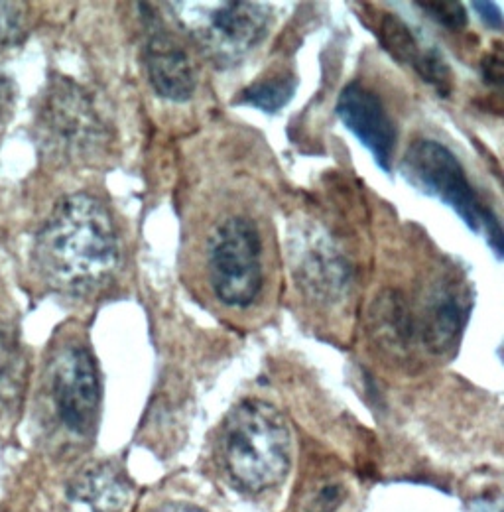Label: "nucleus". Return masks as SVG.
<instances>
[{
  "instance_id": "obj_1",
  "label": "nucleus",
  "mask_w": 504,
  "mask_h": 512,
  "mask_svg": "<svg viewBox=\"0 0 504 512\" xmlns=\"http://www.w3.org/2000/svg\"><path fill=\"white\" fill-rule=\"evenodd\" d=\"M36 262L42 276L62 292L87 294L101 288L121 262L113 215L93 195L65 197L38 235Z\"/></svg>"
},
{
  "instance_id": "obj_2",
  "label": "nucleus",
  "mask_w": 504,
  "mask_h": 512,
  "mask_svg": "<svg viewBox=\"0 0 504 512\" xmlns=\"http://www.w3.org/2000/svg\"><path fill=\"white\" fill-rule=\"evenodd\" d=\"M219 448L231 479L251 493L278 485L290 469V428L284 416L264 400H243L229 412Z\"/></svg>"
},
{
  "instance_id": "obj_3",
  "label": "nucleus",
  "mask_w": 504,
  "mask_h": 512,
  "mask_svg": "<svg viewBox=\"0 0 504 512\" xmlns=\"http://www.w3.org/2000/svg\"><path fill=\"white\" fill-rule=\"evenodd\" d=\"M400 174L416 190L451 207L473 233H483L497 260H503L501 221L479 197L463 164L445 144L432 138L412 142L400 162Z\"/></svg>"
},
{
  "instance_id": "obj_4",
  "label": "nucleus",
  "mask_w": 504,
  "mask_h": 512,
  "mask_svg": "<svg viewBox=\"0 0 504 512\" xmlns=\"http://www.w3.org/2000/svg\"><path fill=\"white\" fill-rule=\"evenodd\" d=\"M178 22L211 64L243 62L270 32V8L260 2H176Z\"/></svg>"
},
{
  "instance_id": "obj_5",
  "label": "nucleus",
  "mask_w": 504,
  "mask_h": 512,
  "mask_svg": "<svg viewBox=\"0 0 504 512\" xmlns=\"http://www.w3.org/2000/svg\"><path fill=\"white\" fill-rule=\"evenodd\" d=\"M207 276L215 298L229 308H251L264 286L262 241L245 215L223 219L207 241Z\"/></svg>"
},
{
  "instance_id": "obj_6",
  "label": "nucleus",
  "mask_w": 504,
  "mask_h": 512,
  "mask_svg": "<svg viewBox=\"0 0 504 512\" xmlns=\"http://www.w3.org/2000/svg\"><path fill=\"white\" fill-rule=\"evenodd\" d=\"M290 268L300 290L317 304H337L351 286V264L335 241L315 225L290 231Z\"/></svg>"
},
{
  "instance_id": "obj_7",
  "label": "nucleus",
  "mask_w": 504,
  "mask_h": 512,
  "mask_svg": "<svg viewBox=\"0 0 504 512\" xmlns=\"http://www.w3.org/2000/svg\"><path fill=\"white\" fill-rule=\"evenodd\" d=\"M38 125L56 154L81 156L103 142V123L89 95L69 79H56L50 85Z\"/></svg>"
},
{
  "instance_id": "obj_8",
  "label": "nucleus",
  "mask_w": 504,
  "mask_h": 512,
  "mask_svg": "<svg viewBox=\"0 0 504 512\" xmlns=\"http://www.w3.org/2000/svg\"><path fill=\"white\" fill-rule=\"evenodd\" d=\"M50 388L63 426L73 434H89L97 422L101 402L93 355L85 347H65L52 363Z\"/></svg>"
},
{
  "instance_id": "obj_9",
  "label": "nucleus",
  "mask_w": 504,
  "mask_h": 512,
  "mask_svg": "<svg viewBox=\"0 0 504 512\" xmlns=\"http://www.w3.org/2000/svg\"><path fill=\"white\" fill-rule=\"evenodd\" d=\"M335 111L345 128L371 152L378 168L390 174L398 130L377 93L353 81L343 87Z\"/></svg>"
},
{
  "instance_id": "obj_10",
  "label": "nucleus",
  "mask_w": 504,
  "mask_h": 512,
  "mask_svg": "<svg viewBox=\"0 0 504 512\" xmlns=\"http://www.w3.org/2000/svg\"><path fill=\"white\" fill-rule=\"evenodd\" d=\"M142 62L156 95L172 103H186L197 89V67L188 50L166 30L154 28L144 44Z\"/></svg>"
},
{
  "instance_id": "obj_11",
  "label": "nucleus",
  "mask_w": 504,
  "mask_h": 512,
  "mask_svg": "<svg viewBox=\"0 0 504 512\" xmlns=\"http://www.w3.org/2000/svg\"><path fill=\"white\" fill-rule=\"evenodd\" d=\"M471 316V296L469 290L457 282L440 284L424 310L422 316V341L424 347L434 353L443 355L455 347L467 321Z\"/></svg>"
},
{
  "instance_id": "obj_12",
  "label": "nucleus",
  "mask_w": 504,
  "mask_h": 512,
  "mask_svg": "<svg viewBox=\"0 0 504 512\" xmlns=\"http://www.w3.org/2000/svg\"><path fill=\"white\" fill-rule=\"evenodd\" d=\"M371 333L390 349H406L414 339L416 325L406 298L396 290L380 292L371 306Z\"/></svg>"
},
{
  "instance_id": "obj_13",
  "label": "nucleus",
  "mask_w": 504,
  "mask_h": 512,
  "mask_svg": "<svg viewBox=\"0 0 504 512\" xmlns=\"http://www.w3.org/2000/svg\"><path fill=\"white\" fill-rule=\"evenodd\" d=\"M296 87L298 77L292 71H276L252 81L239 93L235 103L258 109L266 115H276L292 101Z\"/></svg>"
},
{
  "instance_id": "obj_14",
  "label": "nucleus",
  "mask_w": 504,
  "mask_h": 512,
  "mask_svg": "<svg viewBox=\"0 0 504 512\" xmlns=\"http://www.w3.org/2000/svg\"><path fill=\"white\" fill-rule=\"evenodd\" d=\"M77 485L79 497L87 501L95 512H119L128 499L125 481L109 467L91 469Z\"/></svg>"
},
{
  "instance_id": "obj_15",
  "label": "nucleus",
  "mask_w": 504,
  "mask_h": 512,
  "mask_svg": "<svg viewBox=\"0 0 504 512\" xmlns=\"http://www.w3.org/2000/svg\"><path fill=\"white\" fill-rule=\"evenodd\" d=\"M377 34L382 48L398 64L410 65L414 69L426 54V50H422L420 46V40L410 30V26L394 14H382L378 22Z\"/></svg>"
},
{
  "instance_id": "obj_16",
  "label": "nucleus",
  "mask_w": 504,
  "mask_h": 512,
  "mask_svg": "<svg viewBox=\"0 0 504 512\" xmlns=\"http://www.w3.org/2000/svg\"><path fill=\"white\" fill-rule=\"evenodd\" d=\"M24 386V361L10 333L0 327V412L16 406Z\"/></svg>"
},
{
  "instance_id": "obj_17",
  "label": "nucleus",
  "mask_w": 504,
  "mask_h": 512,
  "mask_svg": "<svg viewBox=\"0 0 504 512\" xmlns=\"http://www.w3.org/2000/svg\"><path fill=\"white\" fill-rule=\"evenodd\" d=\"M414 71L428 83L432 85L438 95L447 97L453 91V71L445 62L443 54H440L436 48H428L424 58L420 60V64L414 67Z\"/></svg>"
},
{
  "instance_id": "obj_18",
  "label": "nucleus",
  "mask_w": 504,
  "mask_h": 512,
  "mask_svg": "<svg viewBox=\"0 0 504 512\" xmlns=\"http://www.w3.org/2000/svg\"><path fill=\"white\" fill-rule=\"evenodd\" d=\"M418 6L451 32L463 30L467 26V10L461 2H418Z\"/></svg>"
},
{
  "instance_id": "obj_19",
  "label": "nucleus",
  "mask_w": 504,
  "mask_h": 512,
  "mask_svg": "<svg viewBox=\"0 0 504 512\" xmlns=\"http://www.w3.org/2000/svg\"><path fill=\"white\" fill-rule=\"evenodd\" d=\"M26 30L24 6L16 2H0V44H16Z\"/></svg>"
},
{
  "instance_id": "obj_20",
  "label": "nucleus",
  "mask_w": 504,
  "mask_h": 512,
  "mask_svg": "<svg viewBox=\"0 0 504 512\" xmlns=\"http://www.w3.org/2000/svg\"><path fill=\"white\" fill-rule=\"evenodd\" d=\"M473 10L493 30H503V12L495 2H473Z\"/></svg>"
},
{
  "instance_id": "obj_21",
  "label": "nucleus",
  "mask_w": 504,
  "mask_h": 512,
  "mask_svg": "<svg viewBox=\"0 0 504 512\" xmlns=\"http://www.w3.org/2000/svg\"><path fill=\"white\" fill-rule=\"evenodd\" d=\"M14 105V89L10 79L0 71V125L10 117Z\"/></svg>"
},
{
  "instance_id": "obj_22",
  "label": "nucleus",
  "mask_w": 504,
  "mask_h": 512,
  "mask_svg": "<svg viewBox=\"0 0 504 512\" xmlns=\"http://www.w3.org/2000/svg\"><path fill=\"white\" fill-rule=\"evenodd\" d=\"M483 73H485V79L489 83H501L503 81V56H501V50H497L495 54H489L483 62Z\"/></svg>"
},
{
  "instance_id": "obj_23",
  "label": "nucleus",
  "mask_w": 504,
  "mask_h": 512,
  "mask_svg": "<svg viewBox=\"0 0 504 512\" xmlns=\"http://www.w3.org/2000/svg\"><path fill=\"white\" fill-rule=\"evenodd\" d=\"M154 512H201L195 507H189L184 503H168V505H162L160 509H156Z\"/></svg>"
}]
</instances>
